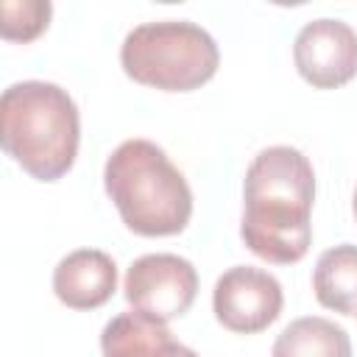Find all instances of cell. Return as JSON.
Returning a JSON list of instances; mask_svg holds the SVG:
<instances>
[{"label":"cell","mask_w":357,"mask_h":357,"mask_svg":"<svg viewBox=\"0 0 357 357\" xmlns=\"http://www.w3.org/2000/svg\"><path fill=\"white\" fill-rule=\"evenodd\" d=\"M106 195L123 223L139 237H167L187 229L192 190L184 173L151 139L120 142L103 167Z\"/></svg>","instance_id":"cell-3"},{"label":"cell","mask_w":357,"mask_h":357,"mask_svg":"<svg viewBox=\"0 0 357 357\" xmlns=\"http://www.w3.org/2000/svg\"><path fill=\"white\" fill-rule=\"evenodd\" d=\"M315 173L310 159L290 145H271L254 156L243 184L240 237L273 265L298 262L312 240Z\"/></svg>","instance_id":"cell-1"},{"label":"cell","mask_w":357,"mask_h":357,"mask_svg":"<svg viewBox=\"0 0 357 357\" xmlns=\"http://www.w3.org/2000/svg\"><path fill=\"white\" fill-rule=\"evenodd\" d=\"M351 209H354V218H357V187H354V198H351Z\"/></svg>","instance_id":"cell-13"},{"label":"cell","mask_w":357,"mask_h":357,"mask_svg":"<svg viewBox=\"0 0 357 357\" xmlns=\"http://www.w3.org/2000/svg\"><path fill=\"white\" fill-rule=\"evenodd\" d=\"M126 301L156 321L181 318L198 293V273L178 254H145L126 271Z\"/></svg>","instance_id":"cell-5"},{"label":"cell","mask_w":357,"mask_h":357,"mask_svg":"<svg viewBox=\"0 0 357 357\" xmlns=\"http://www.w3.org/2000/svg\"><path fill=\"white\" fill-rule=\"evenodd\" d=\"M120 64L137 84L190 92L218 73L220 50L209 31L190 20H153L128 31L120 47Z\"/></svg>","instance_id":"cell-4"},{"label":"cell","mask_w":357,"mask_h":357,"mask_svg":"<svg viewBox=\"0 0 357 357\" xmlns=\"http://www.w3.org/2000/svg\"><path fill=\"white\" fill-rule=\"evenodd\" d=\"M53 6L47 0H3L0 3V33L8 42L36 39L50 20Z\"/></svg>","instance_id":"cell-12"},{"label":"cell","mask_w":357,"mask_h":357,"mask_svg":"<svg viewBox=\"0 0 357 357\" xmlns=\"http://www.w3.org/2000/svg\"><path fill=\"white\" fill-rule=\"evenodd\" d=\"M117 290V265L106 251L78 248L59 259L53 271V293L70 310L103 307Z\"/></svg>","instance_id":"cell-8"},{"label":"cell","mask_w":357,"mask_h":357,"mask_svg":"<svg viewBox=\"0 0 357 357\" xmlns=\"http://www.w3.org/2000/svg\"><path fill=\"white\" fill-rule=\"evenodd\" d=\"M312 290L321 307L340 315H357V245L326 248L312 271Z\"/></svg>","instance_id":"cell-10"},{"label":"cell","mask_w":357,"mask_h":357,"mask_svg":"<svg viewBox=\"0 0 357 357\" xmlns=\"http://www.w3.org/2000/svg\"><path fill=\"white\" fill-rule=\"evenodd\" d=\"M284 296L276 276L262 268L234 265L218 276L212 290V310L220 326L240 335L268 329L282 312Z\"/></svg>","instance_id":"cell-6"},{"label":"cell","mask_w":357,"mask_h":357,"mask_svg":"<svg viewBox=\"0 0 357 357\" xmlns=\"http://www.w3.org/2000/svg\"><path fill=\"white\" fill-rule=\"evenodd\" d=\"M271 357H351V340L335 321L307 315L279 332Z\"/></svg>","instance_id":"cell-11"},{"label":"cell","mask_w":357,"mask_h":357,"mask_svg":"<svg viewBox=\"0 0 357 357\" xmlns=\"http://www.w3.org/2000/svg\"><path fill=\"white\" fill-rule=\"evenodd\" d=\"M298 75L315 89H335L357 75V31L343 20L307 22L293 45Z\"/></svg>","instance_id":"cell-7"},{"label":"cell","mask_w":357,"mask_h":357,"mask_svg":"<svg viewBox=\"0 0 357 357\" xmlns=\"http://www.w3.org/2000/svg\"><path fill=\"white\" fill-rule=\"evenodd\" d=\"M103 357H198L190 346L178 343L165 321L145 312H120L100 332Z\"/></svg>","instance_id":"cell-9"},{"label":"cell","mask_w":357,"mask_h":357,"mask_svg":"<svg viewBox=\"0 0 357 357\" xmlns=\"http://www.w3.org/2000/svg\"><path fill=\"white\" fill-rule=\"evenodd\" d=\"M81 139L78 106L67 89L50 81L11 84L0 98V145L33 178H61Z\"/></svg>","instance_id":"cell-2"}]
</instances>
